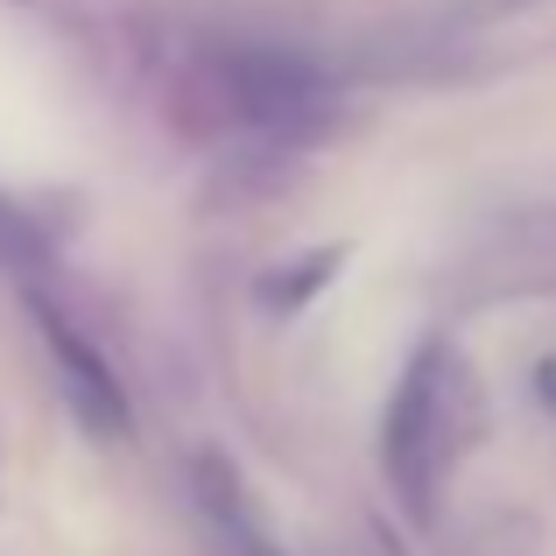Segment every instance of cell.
Masks as SVG:
<instances>
[{
  "instance_id": "cell-5",
  "label": "cell",
  "mask_w": 556,
  "mask_h": 556,
  "mask_svg": "<svg viewBox=\"0 0 556 556\" xmlns=\"http://www.w3.org/2000/svg\"><path fill=\"white\" fill-rule=\"evenodd\" d=\"M535 380H543V402L556 408V359H543V374H535Z\"/></svg>"
},
{
  "instance_id": "cell-3",
  "label": "cell",
  "mask_w": 556,
  "mask_h": 556,
  "mask_svg": "<svg viewBox=\"0 0 556 556\" xmlns=\"http://www.w3.org/2000/svg\"><path fill=\"white\" fill-rule=\"evenodd\" d=\"M42 345H50L56 359V380H64L71 408H78V422L92 437H127V402H121V380H113V367L92 353V345L78 339V331L64 325L56 311H42Z\"/></svg>"
},
{
  "instance_id": "cell-4",
  "label": "cell",
  "mask_w": 556,
  "mask_h": 556,
  "mask_svg": "<svg viewBox=\"0 0 556 556\" xmlns=\"http://www.w3.org/2000/svg\"><path fill=\"white\" fill-rule=\"evenodd\" d=\"M198 472H204V507H212V521H218V535H226V549H232V556H282V549L268 543V535L254 529V521H247V507L232 501V472H218L212 458H204Z\"/></svg>"
},
{
  "instance_id": "cell-1",
  "label": "cell",
  "mask_w": 556,
  "mask_h": 556,
  "mask_svg": "<svg viewBox=\"0 0 556 556\" xmlns=\"http://www.w3.org/2000/svg\"><path fill=\"white\" fill-rule=\"evenodd\" d=\"M451 374L444 367V353H422L416 367L402 374V388H394V402H388V472H394V486L408 493V501H430L437 493V465H444V451H451Z\"/></svg>"
},
{
  "instance_id": "cell-2",
  "label": "cell",
  "mask_w": 556,
  "mask_h": 556,
  "mask_svg": "<svg viewBox=\"0 0 556 556\" xmlns=\"http://www.w3.org/2000/svg\"><path fill=\"white\" fill-rule=\"evenodd\" d=\"M218 78H226L232 113H247V121L268 127V135H296V127H311L317 113H325L317 71L289 50H232L226 64H218Z\"/></svg>"
}]
</instances>
